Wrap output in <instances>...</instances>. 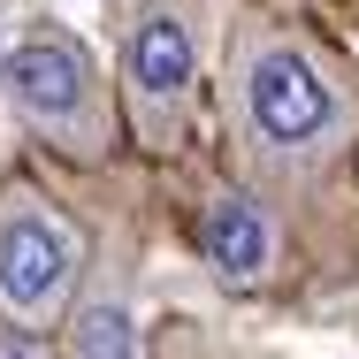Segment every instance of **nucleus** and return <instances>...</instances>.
I'll return each instance as SVG.
<instances>
[{"mask_svg":"<svg viewBox=\"0 0 359 359\" xmlns=\"http://www.w3.org/2000/svg\"><path fill=\"white\" fill-rule=\"evenodd\" d=\"M215 115L229 176L268 191L276 207L321 199L359 161V69L306 23L276 8H237L222 39Z\"/></svg>","mask_w":359,"mask_h":359,"instance_id":"f257e3e1","label":"nucleus"},{"mask_svg":"<svg viewBox=\"0 0 359 359\" xmlns=\"http://www.w3.org/2000/svg\"><path fill=\"white\" fill-rule=\"evenodd\" d=\"M0 107L15 115V130L46 145L69 168H107L130 130H123V100L115 69L92 54V39L54 23V15H23L0 39Z\"/></svg>","mask_w":359,"mask_h":359,"instance_id":"f03ea898","label":"nucleus"},{"mask_svg":"<svg viewBox=\"0 0 359 359\" xmlns=\"http://www.w3.org/2000/svg\"><path fill=\"white\" fill-rule=\"evenodd\" d=\"M115 100L145 161H184L207 115V0H130L115 31Z\"/></svg>","mask_w":359,"mask_h":359,"instance_id":"7ed1b4c3","label":"nucleus"},{"mask_svg":"<svg viewBox=\"0 0 359 359\" xmlns=\"http://www.w3.org/2000/svg\"><path fill=\"white\" fill-rule=\"evenodd\" d=\"M92 252H100L92 229L46 184H31V176L0 184V321L54 337L84 268H92Z\"/></svg>","mask_w":359,"mask_h":359,"instance_id":"20e7f679","label":"nucleus"},{"mask_svg":"<svg viewBox=\"0 0 359 359\" xmlns=\"http://www.w3.org/2000/svg\"><path fill=\"white\" fill-rule=\"evenodd\" d=\"M191 245H199V268H207L229 298H260V290H276V283H283V260H290L283 207H276L268 191H252L245 176H222L215 191L199 199Z\"/></svg>","mask_w":359,"mask_h":359,"instance_id":"39448f33","label":"nucleus"},{"mask_svg":"<svg viewBox=\"0 0 359 359\" xmlns=\"http://www.w3.org/2000/svg\"><path fill=\"white\" fill-rule=\"evenodd\" d=\"M54 359H153L145 344V306H138V260L123 237H107L76 283L69 313L54 329Z\"/></svg>","mask_w":359,"mask_h":359,"instance_id":"423d86ee","label":"nucleus"},{"mask_svg":"<svg viewBox=\"0 0 359 359\" xmlns=\"http://www.w3.org/2000/svg\"><path fill=\"white\" fill-rule=\"evenodd\" d=\"M0 359H54V337H39V329H15V321H0Z\"/></svg>","mask_w":359,"mask_h":359,"instance_id":"0eeeda50","label":"nucleus"}]
</instances>
